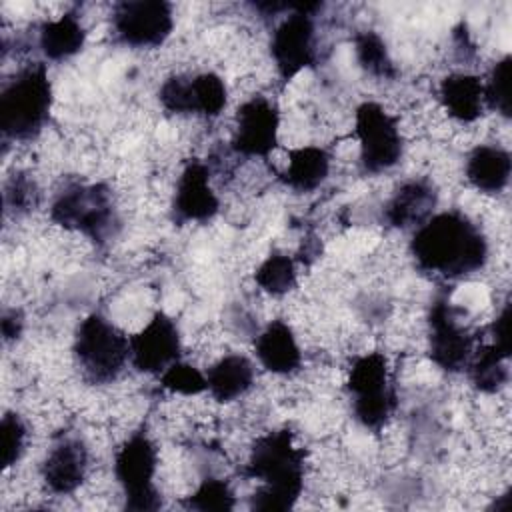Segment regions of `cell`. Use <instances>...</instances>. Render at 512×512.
I'll use <instances>...</instances> for the list:
<instances>
[{"label":"cell","instance_id":"cell-28","mask_svg":"<svg viewBox=\"0 0 512 512\" xmlns=\"http://www.w3.org/2000/svg\"><path fill=\"white\" fill-rule=\"evenodd\" d=\"M236 504L230 484L222 478H204L200 486L188 496L186 508L210 512V510H232Z\"/></svg>","mask_w":512,"mask_h":512},{"label":"cell","instance_id":"cell-11","mask_svg":"<svg viewBox=\"0 0 512 512\" xmlns=\"http://www.w3.org/2000/svg\"><path fill=\"white\" fill-rule=\"evenodd\" d=\"M474 348L476 336L460 320V310L448 298L434 300L428 312L430 360L446 372H460L472 358Z\"/></svg>","mask_w":512,"mask_h":512},{"label":"cell","instance_id":"cell-12","mask_svg":"<svg viewBox=\"0 0 512 512\" xmlns=\"http://www.w3.org/2000/svg\"><path fill=\"white\" fill-rule=\"evenodd\" d=\"M162 108L170 114H198L216 118L228 102V88L216 72H200L194 76H170L158 90Z\"/></svg>","mask_w":512,"mask_h":512},{"label":"cell","instance_id":"cell-25","mask_svg":"<svg viewBox=\"0 0 512 512\" xmlns=\"http://www.w3.org/2000/svg\"><path fill=\"white\" fill-rule=\"evenodd\" d=\"M296 260L286 252L272 250L256 268L254 282L270 296H284L296 288Z\"/></svg>","mask_w":512,"mask_h":512},{"label":"cell","instance_id":"cell-23","mask_svg":"<svg viewBox=\"0 0 512 512\" xmlns=\"http://www.w3.org/2000/svg\"><path fill=\"white\" fill-rule=\"evenodd\" d=\"M86 42V28L76 12H64L56 20H46L38 30L40 52L52 62L76 56Z\"/></svg>","mask_w":512,"mask_h":512},{"label":"cell","instance_id":"cell-29","mask_svg":"<svg viewBox=\"0 0 512 512\" xmlns=\"http://www.w3.org/2000/svg\"><path fill=\"white\" fill-rule=\"evenodd\" d=\"M160 384L172 394L196 396L206 392V372H200L188 362L176 360L160 374Z\"/></svg>","mask_w":512,"mask_h":512},{"label":"cell","instance_id":"cell-8","mask_svg":"<svg viewBox=\"0 0 512 512\" xmlns=\"http://www.w3.org/2000/svg\"><path fill=\"white\" fill-rule=\"evenodd\" d=\"M354 136L364 174H382L400 162L404 152L402 132L398 120L382 104L366 100L356 108Z\"/></svg>","mask_w":512,"mask_h":512},{"label":"cell","instance_id":"cell-27","mask_svg":"<svg viewBox=\"0 0 512 512\" xmlns=\"http://www.w3.org/2000/svg\"><path fill=\"white\" fill-rule=\"evenodd\" d=\"M510 68L512 58L502 56L488 72L484 84V106L492 112H498L504 118H510Z\"/></svg>","mask_w":512,"mask_h":512},{"label":"cell","instance_id":"cell-5","mask_svg":"<svg viewBox=\"0 0 512 512\" xmlns=\"http://www.w3.org/2000/svg\"><path fill=\"white\" fill-rule=\"evenodd\" d=\"M346 392L358 424L366 430H382L398 406L388 358L382 352L356 356L348 370Z\"/></svg>","mask_w":512,"mask_h":512},{"label":"cell","instance_id":"cell-14","mask_svg":"<svg viewBox=\"0 0 512 512\" xmlns=\"http://www.w3.org/2000/svg\"><path fill=\"white\" fill-rule=\"evenodd\" d=\"M180 352V330L162 310L154 312L144 328L130 336V364L142 374H162L180 360Z\"/></svg>","mask_w":512,"mask_h":512},{"label":"cell","instance_id":"cell-16","mask_svg":"<svg viewBox=\"0 0 512 512\" xmlns=\"http://www.w3.org/2000/svg\"><path fill=\"white\" fill-rule=\"evenodd\" d=\"M88 448L78 436H62L48 450L40 474L52 494L66 496L76 492L88 474Z\"/></svg>","mask_w":512,"mask_h":512},{"label":"cell","instance_id":"cell-22","mask_svg":"<svg viewBox=\"0 0 512 512\" xmlns=\"http://www.w3.org/2000/svg\"><path fill=\"white\" fill-rule=\"evenodd\" d=\"M254 386V364L244 354H226L206 370V392L218 402H232Z\"/></svg>","mask_w":512,"mask_h":512},{"label":"cell","instance_id":"cell-4","mask_svg":"<svg viewBox=\"0 0 512 512\" xmlns=\"http://www.w3.org/2000/svg\"><path fill=\"white\" fill-rule=\"evenodd\" d=\"M50 220L62 228L80 232L98 244L114 238L120 228L112 192L102 182H72L64 186L52 200Z\"/></svg>","mask_w":512,"mask_h":512},{"label":"cell","instance_id":"cell-21","mask_svg":"<svg viewBox=\"0 0 512 512\" xmlns=\"http://www.w3.org/2000/svg\"><path fill=\"white\" fill-rule=\"evenodd\" d=\"M332 158L322 146H298L288 152V164L280 180L294 192H312L324 184L330 174Z\"/></svg>","mask_w":512,"mask_h":512},{"label":"cell","instance_id":"cell-24","mask_svg":"<svg viewBox=\"0 0 512 512\" xmlns=\"http://www.w3.org/2000/svg\"><path fill=\"white\" fill-rule=\"evenodd\" d=\"M508 358L510 354L494 346L492 342L474 348L472 358L466 364L470 384L484 392L494 394L508 382Z\"/></svg>","mask_w":512,"mask_h":512},{"label":"cell","instance_id":"cell-33","mask_svg":"<svg viewBox=\"0 0 512 512\" xmlns=\"http://www.w3.org/2000/svg\"><path fill=\"white\" fill-rule=\"evenodd\" d=\"M22 326H24L22 314L18 310H6L2 314V336H4V342L16 340L20 336V332H22Z\"/></svg>","mask_w":512,"mask_h":512},{"label":"cell","instance_id":"cell-26","mask_svg":"<svg viewBox=\"0 0 512 512\" xmlns=\"http://www.w3.org/2000/svg\"><path fill=\"white\" fill-rule=\"evenodd\" d=\"M354 52L358 64L374 78L380 80H392L396 78L398 70L394 66V60L390 58V52L386 48V42L382 36L374 30H364L354 36Z\"/></svg>","mask_w":512,"mask_h":512},{"label":"cell","instance_id":"cell-13","mask_svg":"<svg viewBox=\"0 0 512 512\" xmlns=\"http://www.w3.org/2000/svg\"><path fill=\"white\" fill-rule=\"evenodd\" d=\"M280 110L266 96H252L236 110L232 150L246 158H266L278 144Z\"/></svg>","mask_w":512,"mask_h":512},{"label":"cell","instance_id":"cell-9","mask_svg":"<svg viewBox=\"0 0 512 512\" xmlns=\"http://www.w3.org/2000/svg\"><path fill=\"white\" fill-rule=\"evenodd\" d=\"M318 10L322 2H298L272 32L270 54L284 84L316 62L314 14Z\"/></svg>","mask_w":512,"mask_h":512},{"label":"cell","instance_id":"cell-19","mask_svg":"<svg viewBox=\"0 0 512 512\" xmlns=\"http://www.w3.org/2000/svg\"><path fill=\"white\" fill-rule=\"evenodd\" d=\"M468 182L484 194H500L512 174L510 152L498 144H478L466 158Z\"/></svg>","mask_w":512,"mask_h":512},{"label":"cell","instance_id":"cell-2","mask_svg":"<svg viewBox=\"0 0 512 512\" xmlns=\"http://www.w3.org/2000/svg\"><path fill=\"white\" fill-rule=\"evenodd\" d=\"M244 476L260 482L250 498L252 510H290L304 490V450L296 446L288 428L266 432L256 438Z\"/></svg>","mask_w":512,"mask_h":512},{"label":"cell","instance_id":"cell-31","mask_svg":"<svg viewBox=\"0 0 512 512\" xmlns=\"http://www.w3.org/2000/svg\"><path fill=\"white\" fill-rule=\"evenodd\" d=\"M28 428L24 420L16 412H6L0 422V452H2V466L8 470L12 468L22 454L26 452Z\"/></svg>","mask_w":512,"mask_h":512},{"label":"cell","instance_id":"cell-10","mask_svg":"<svg viewBox=\"0 0 512 512\" xmlns=\"http://www.w3.org/2000/svg\"><path fill=\"white\" fill-rule=\"evenodd\" d=\"M172 28L174 12L166 0H122L112 8V32L124 46L156 48Z\"/></svg>","mask_w":512,"mask_h":512},{"label":"cell","instance_id":"cell-20","mask_svg":"<svg viewBox=\"0 0 512 512\" xmlns=\"http://www.w3.org/2000/svg\"><path fill=\"white\" fill-rule=\"evenodd\" d=\"M438 98L444 110L458 122H474L482 116L484 106V84L478 76L466 72H454L442 78Z\"/></svg>","mask_w":512,"mask_h":512},{"label":"cell","instance_id":"cell-15","mask_svg":"<svg viewBox=\"0 0 512 512\" xmlns=\"http://www.w3.org/2000/svg\"><path fill=\"white\" fill-rule=\"evenodd\" d=\"M220 210V200L210 184V170L200 160H190L174 188L172 196V220L176 224H204L212 220Z\"/></svg>","mask_w":512,"mask_h":512},{"label":"cell","instance_id":"cell-3","mask_svg":"<svg viewBox=\"0 0 512 512\" xmlns=\"http://www.w3.org/2000/svg\"><path fill=\"white\" fill-rule=\"evenodd\" d=\"M52 82L42 62L26 64L0 92V130L6 140H34L52 110Z\"/></svg>","mask_w":512,"mask_h":512},{"label":"cell","instance_id":"cell-7","mask_svg":"<svg viewBox=\"0 0 512 512\" xmlns=\"http://www.w3.org/2000/svg\"><path fill=\"white\" fill-rule=\"evenodd\" d=\"M158 450L146 432H134L114 456V476L124 494L126 510H158L162 498L154 486Z\"/></svg>","mask_w":512,"mask_h":512},{"label":"cell","instance_id":"cell-1","mask_svg":"<svg viewBox=\"0 0 512 512\" xmlns=\"http://www.w3.org/2000/svg\"><path fill=\"white\" fill-rule=\"evenodd\" d=\"M410 256L422 272L456 280L484 268L488 240L470 216L444 210L414 230Z\"/></svg>","mask_w":512,"mask_h":512},{"label":"cell","instance_id":"cell-6","mask_svg":"<svg viewBox=\"0 0 512 512\" xmlns=\"http://www.w3.org/2000/svg\"><path fill=\"white\" fill-rule=\"evenodd\" d=\"M72 354L90 384H110L130 360V338L106 316L90 314L74 332Z\"/></svg>","mask_w":512,"mask_h":512},{"label":"cell","instance_id":"cell-32","mask_svg":"<svg viewBox=\"0 0 512 512\" xmlns=\"http://www.w3.org/2000/svg\"><path fill=\"white\" fill-rule=\"evenodd\" d=\"M508 322H510V304L506 302L504 308L500 310V314L494 318V322L488 326V332H490V342L494 346H498L500 350L508 352L510 354V330H508Z\"/></svg>","mask_w":512,"mask_h":512},{"label":"cell","instance_id":"cell-17","mask_svg":"<svg viewBox=\"0 0 512 512\" xmlns=\"http://www.w3.org/2000/svg\"><path fill=\"white\" fill-rule=\"evenodd\" d=\"M438 204L436 186L426 178L402 182L384 206V220L396 230H416L422 226Z\"/></svg>","mask_w":512,"mask_h":512},{"label":"cell","instance_id":"cell-30","mask_svg":"<svg viewBox=\"0 0 512 512\" xmlns=\"http://www.w3.org/2000/svg\"><path fill=\"white\" fill-rule=\"evenodd\" d=\"M40 200L38 186L34 178H30L24 172L12 174L4 184V210L14 216L28 214L36 208Z\"/></svg>","mask_w":512,"mask_h":512},{"label":"cell","instance_id":"cell-18","mask_svg":"<svg viewBox=\"0 0 512 512\" xmlns=\"http://www.w3.org/2000/svg\"><path fill=\"white\" fill-rule=\"evenodd\" d=\"M254 350L262 368L278 376H290L302 364V352L296 336L292 328L280 318L270 320L262 328V332L256 336Z\"/></svg>","mask_w":512,"mask_h":512}]
</instances>
